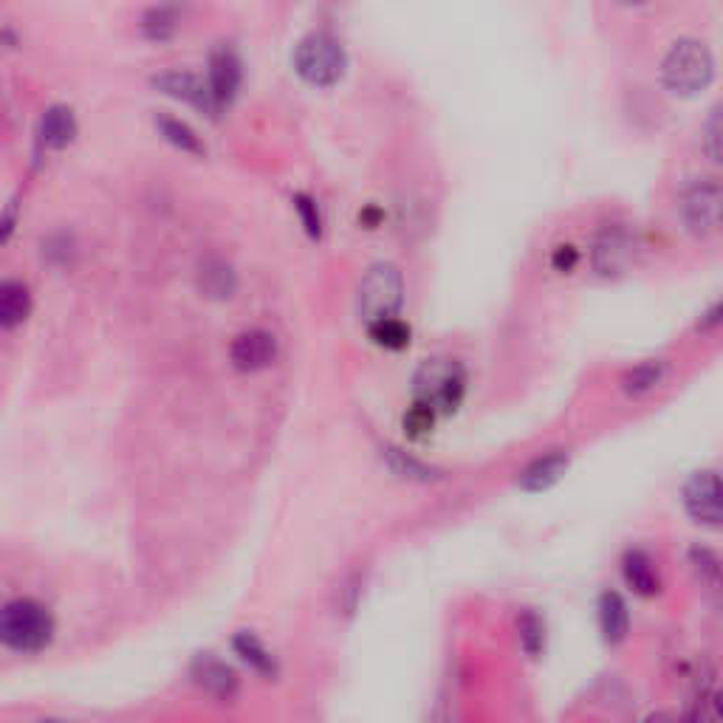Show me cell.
<instances>
[{
	"instance_id": "1",
	"label": "cell",
	"mask_w": 723,
	"mask_h": 723,
	"mask_svg": "<svg viewBox=\"0 0 723 723\" xmlns=\"http://www.w3.org/2000/svg\"><path fill=\"white\" fill-rule=\"evenodd\" d=\"M54 639V616L35 599H14L0 608V645L14 653H40Z\"/></svg>"
},
{
	"instance_id": "2",
	"label": "cell",
	"mask_w": 723,
	"mask_h": 723,
	"mask_svg": "<svg viewBox=\"0 0 723 723\" xmlns=\"http://www.w3.org/2000/svg\"><path fill=\"white\" fill-rule=\"evenodd\" d=\"M712 71H715V63H712L710 49L703 42L678 40L670 49V54L664 57L661 77L673 94L693 97L712 83Z\"/></svg>"
},
{
	"instance_id": "3",
	"label": "cell",
	"mask_w": 723,
	"mask_h": 723,
	"mask_svg": "<svg viewBox=\"0 0 723 723\" xmlns=\"http://www.w3.org/2000/svg\"><path fill=\"white\" fill-rule=\"evenodd\" d=\"M415 401H422L436 413H452L466 390V373L456 359H429L413 382Z\"/></svg>"
},
{
	"instance_id": "4",
	"label": "cell",
	"mask_w": 723,
	"mask_h": 723,
	"mask_svg": "<svg viewBox=\"0 0 723 723\" xmlns=\"http://www.w3.org/2000/svg\"><path fill=\"white\" fill-rule=\"evenodd\" d=\"M404 302V277L394 263H376L359 283L357 309L365 323H376L385 316H396Z\"/></svg>"
},
{
	"instance_id": "5",
	"label": "cell",
	"mask_w": 723,
	"mask_h": 723,
	"mask_svg": "<svg viewBox=\"0 0 723 723\" xmlns=\"http://www.w3.org/2000/svg\"><path fill=\"white\" fill-rule=\"evenodd\" d=\"M345 51L337 40L325 32L302 37L295 51V68L302 79L316 88H331L337 85L345 74Z\"/></svg>"
},
{
	"instance_id": "6",
	"label": "cell",
	"mask_w": 723,
	"mask_h": 723,
	"mask_svg": "<svg viewBox=\"0 0 723 723\" xmlns=\"http://www.w3.org/2000/svg\"><path fill=\"white\" fill-rule=\"evenodd\" d=\"M639 254V235L627 224H608L594 240L590 249V263L604 277L625 274L636 263Z\"/></svg>"
},
{
	"instance_id": "7",
	"label": "cell",
	"mask_w": 723,
	"mask_h": 723,
	"mask_svg": "<svg viewBox=\"0 0 723 723\" xmlns=\"http://www.w3.org/2000/svg\"><path fill=\"white\" fill-rule=\"evenodd\" d=\"M682 212L687 226L696 235L707 238L721 226V187L715 182H698L684 192Z\"/></svg>"
},
{
	"instance_id": "8",
	"label": "cell",
	"mask_w": 723,
	"mask_h": 723,
	"mask_svg": "<svg viewBox=\"0 0 723 723\" xmlns=\"http://www.w3.org/2000/svg\"><path fill=\"white\" fill-rule=\"evenodd\" d=\"M229 359L244 373L263 371V367H269L277 359V342H274L269 331H246V334L235 337L233 348H229Z\"/></svg>"
},
{
	"instance_id": "9",
	"label": "cell",
	"mask_w": 723,
	"mask_h": 723,
	"mask_svg": "<svg viewBox=\"0 0 723 723\" xmlns=\"http://www.w3.org/2000/svg\"><path fill=\"white\" fill-rule=\"evenodd\" d=\"M155 88L167 94V97L190 102L192 108L210 113V116L221 113L219 105H215V99H212L207 79L196 77V74H187V71H170V74L155 77Z\"/></svg>"
},
{
	"instance_id": "10",
	"label": "cell",
	"mask_w": 723,
	"mask_h": 723,
	"mask_svg": "<svg viewBox=\"0 0 723 723\" xmlns=\"http://www.w3.org/2000/svg\"><path fill=\"white\" fill-rule=\"evenodd\" d=\"M240 77H244V71H240V60L235 57V51L219 49L210 57V77H207V85H210V94L212 99H215L219 111H224L235 99V94H238L240 88Z\"/></svg>"
},
{
	"instance_id": "11",
	"label": "cell",
	"mask_w": 723,
	"mask_h": 723,
	"mask_svg": "<svg viewBox=\"0 0 723 723\" xmlns=\"http://www.w3.org/2000/svg\"><path fill=\"white\" fill-rule=\"evenodd\" d=\"M687 512L707 526L721 523V500H718V475L715 472H698L684 489Z\"/></svg>"
},
{
	"instance_id": "12",
	"label": "cell",
	"mask_w": 723,
	"mask_h": 723,
	"mask_svg": "<svg viewBox=\"0 0 723 723\" xmlns=\"http://www.w3.org/2000/svg\"><path fill=\"white\" fill-rule=\"evenodd\" d=\"M196 682L210 693V696L221 698V701H229L238 693V675L226 668L224 661L215 659H201L196 664Z\"/></svg>"
},
{
	"instance_id": "13",
	"label": "cell",
	"mask_w": 723,
	"mask_h": 723,
	"mask_svg": "<svg viewBox=\"0 0 723 723\" xmlns=\"http://www.w3.org/2000/svg\"><path fill=\"white\" fill-rule=\"evenodd\" d=\"M77 136V120H74V113L63 105H54L49 111L42 113L40 122V141L46 148L63 150L68 148L71 141Z\"/></svg>"
},
{
	"instance_id": "14",
	"label": "cell",
	"mask_w": 723,
	"mask_h": 723,
	"mask_svg": "<svg viewBox=\"0 0 723 723\" xmlns=\"http://www.w3.org/2000/svg\"><path fill=\"white\" fill-rule=\"evenodd\" d=\"M32 314V295L17 281L0 283V328H17Z\"/></svg>"
},
{
	"instance_id": "15",
	"label": "cell",
	"mask_w": 723,
	"mask_h": 723,
	"mask_svg": "<svg viewBox=\"0 0 723 723\" xmlns=\"http://www.w3.org/2000/svg\"><path fill=\"white\" fill-rule=\"evenodd\" d=\"M565 470H569V456L551 452V456L537 458L534 464L526 466V472L520 475V486L526 491H543L548 486H554L565 475Z\"/></svg>"
},
{
	"instance_id": "16",
	"label": "cell",
	"mask_w": 723,
	"mask_h": 723,
	"mask_svg": "<svg viewBox=\"0 0 723 723\" xmlns=\"http://www.w3.org/2000/svg\"><path fill=\"white\" fill-rule=\"evenodd\" d=\"M622 574H625V583L641 597H653L659 590V574L653 569V560L645 551H627L625 562H622Z\"/></svg>"
},
{
	"instance_id": "17",
	"label": "cell",
	"mask_w": 723,
	"mask_h": 723,
	"mask_svg": "<svg viewBox=\"0 0 723 723\" xmlns=\"http://www.w3.org/2000/svg\"><path fill=\"white\" fill-rule=\"evenodd\" d=\"M599 625H602L604 639L611 641V645H619L627 636L631 616H627L625 599L619 597V594H604L599 599Z\"/></svg>"
},
{
	"instance_id": "18",
	"label": "cell",
	"mask_w": 723,
	"mask_h": 723,
	"mask_svg": "<svg viewBox=\"0 0 723 723\" xmlns=\"http://www.w3.org/2000/svg\"><path fill=\"white\" fill-rule=\"evenodd\" d=\"M178 23H182V9L176 3H162V7H153L141 17V32L148 40L164 42L176 35Z\"/></svg>"
},
{
	"instance_id": "19",
	"label": "cell",
	"mask_w": 723,
	"mask_h": 723,
	"mask_svg": "<svg viewBox=\"0 0 723 723\" xmlns=\"http://www.w3.org/2000/svg\"><path fill=\"white\" fill-rule=\"evenodd\" d=\"M155 127H159V134H162L164 139L173 145V148L182 150V153H190V155H204L207 153L201 136H198L196 130L187 125V122L173 120V116H159V120H155Z\"/></svg>"
},
{
	"instance_id": "20",
	"label": "cell",
	"mask_w": 723,
	"mask_h": 723,
	"mask_svg": "<svg viewBox=\"0 0 723 723\" xmlns=\"http://www.w3.org/2000/svg\"><path fill=\"white\" fill-rule=\"evenodd\" d=\"M235 653H238L254 673L266 675V678L269 675H277L274 656L269 653L266 645H263L258 636H252V633H238V636H235Z\"/></svg>"
},
{
	"instance_id": "21",
	"label": "cell",
	"mask_w": 723,
	"mask_h": 723,
	"mask_svg": "<svg viewBox=\"0 0 723 723\" xmlns=\"http://www.w3.org/2000/svg\"><path fill=\"white\" fill-rule=\"evenodd\" d=\"M201 291L210 297H229L235 291V272L221 260H207L198 274Z\"/></svg>"
},
{
	"instance_id": "22",
	"label": "cell",
	"mask_w": 723,
	"mask_h": 723,
	"mask_svg": "<svg viewBox=\"0 0 723 723\" xmlns=\"http://www.w3.org/2000/svg\"><path fill=\"white\" fill-rule=\"evenodd\" d=\"M371 339L387 351H401L410 345V325H404L399 316H385L371 323Z\"/></svg>"
},
{
	"instance_id": "23",
	"label": "cell",
	"mask_w": 723,
	"mask_h": 723,
	"mask_svg": "<svg viewBox=\"0 0 723 723\" xmlns=\"http://www.w3.org/2000/svg\"><path fill=\"white\" fill-rule=\"evenodd\" d=\"M664 373H668V365L664 362H641V365L633 367L631 373L625 376V390L633 396H641L647 390H653V387L661 385L664 379Z\"/></svg>"
},
{
	"instance_id": "24",
	"label": "cell",
	"mask_w": 723,
	"mask_h": 723,
	"mask_svg": "<svg viewBox=\"0 0 723 723\" xmlns=\"http://www.w3.org/2000/svg\"><path fill=\"white\" fill-rule=\"evenodd\" d=\"M436 419H438L436 410L427 408V404H422V401H413L410 413L404 415V429H408L413 438H424L427 433H433V427H436Z\"/></svg>"
},
{
	"instance_id": "25",
	"label": "cell",
	"mask_w": 723,
	"mask_h": 723,
	"mask_svg": "<svg viewBox=\"0 0 723 723\" xmlns=\"http://www.w3.org/2000/svg\"><path fill=\"white\" fill-rule=\"evenodd\" d=\"M543 639H546V633H543L540 616L526 613V616L520 619V645H523V650H526L528 656L540 653Z\"/></svg>"
},
{
	"instance_id": "26",
	"label": "cell",
	"mask_w": 723,
	"mask_h": 723,
	"mask_svg": "<svg viewBox=\"0 0 723 723\" xmlns=\"http://www.w3.org/2000/svg\"><path fill=\"white\" fill-rule=\"evenodd\" d=\"M295 210L300 212L302 226L309 229V235L320 238V233H323V221H320V210H316L314 201H311L309 196H295Z\"/></svg>"
},
{
	"instance_id": "27",
	"label": "cell",
	"mask_w": 723,
	"mask_h": 723,
	"mask_svg": "<svg viewBox=\"0 0 723 723\" xmlns=\"http://www.w3.org/2000/svg\"><path fill=\"white\" fill-rule=\"evenodd\" d=\"M693 562H696L701 579L707 576V583L718 585V557L712 554L710 548H693Z\"/></svg>"
},
{
	"instance_id": "28",
	"label": "cell",
	"mask_w": 723,
	"mask_h": 723,
	"mask_svg": "<svg viewBox=\"0 0 723 723\" xmlns=\"http://www.w3.org/2000/svg\"><path fill=\"white\" fill-rule=\"evenodd\" d=\"M390 458H394L396 472H401V475H404V472H408L410 478H429V475H433V470H427V466L419 464V461H413V458L404 456V452L390 450Z\"/></svg>"
},
{
	"instance_id": "29",
	"label": "cell",
	"mask_w": 723,
	"mask_h": 723,
	"mask_svg": "<svg viewBox=\"0 0 723 723\" xmlns=\"http://www.w3.org/2000/svg\"><path fill=\"white\" fill-rule=\"evenodd\" d=\"M554 263H557V269H571L576 263V252L571 249V246H560V252H557Z\"/></svg>"
},
{
	"instance_id": "30",
	"label": "cell",
	"mask_w": 723,
	"mask_h": 723,
	"mask_svg": "<svg viewBox=\"0 0 723 723\" xmlns=\"http://www.w3.org/2000/svg\"><path fill=\"white\" fill-rule=\"evenodd\" d=\"M707 130H710V155H712V162H718V111H715V116H712L710 120V127H707Z\"/></svg>"
},
{
	"instance_id": "31",
	"label": "cell",
	"mask_w": 723,
	"mask_h": 723,
	"mask_svg": "<svg viewBox=\"0 0 723 723\" xmlns=\"http://www.w3.org/2000/svg\"><path fill=\"white\" fill-rule=\"evenodd\" d=\"M619 7H639V3H645V0H616Z\"/></svg>"
}]
</instances>
